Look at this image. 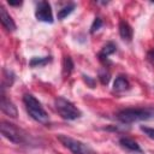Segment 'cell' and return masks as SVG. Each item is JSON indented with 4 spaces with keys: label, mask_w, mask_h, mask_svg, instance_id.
Returning a JSON list of instances; mask_svg holds the SVG:
<instances>
[{
    "label": "cell",
    "mask_w": 154,
    "mask_h": 154,
    "mask_svg": "<svg viewBox=\"0 0 154 154\" xmlns=\"http://www.w3.org/2000/svg\"><path fill=\"white\" fill-rule=\"evenodd\" d=\"M117 119L124 124L152 120L154 119V107H137V108H124L117 112Z\"/></svg>",
    "instance_id": "1"
},
{
    "label": "cell",
    "mask_w": 154,
    "mask_h": 154,
    "mask_svg": "<svg viewBox=\"0 0 154 154\" xmlns=\"http://www.w3.org/2000/svg\"><path fill=\"white\" fill-rule=\"evenodd\" d=\"M23 102L25 105V108H26V112L29 113V116L41 123V124H48L49 123V117L47 114V112L43 109L42 105L40 103V101L31 94H25L23 96Z\"/></svg>",
    "instance_id": "2"
},
{
    "label": "cell",
    "mask_w": 154,
    "mask_h": 154,
    "mask_svg": "<svg viewBox=\"0 0 154 154\" xmlns=\"http://www.w3.org/2000/svg\"><path fill=\"white\" fill-rule=\"evenodd\" d=\"M54 106L57 112L63 119L66 120H75L82 116V112L67 99L65 97H57L54 100Z\"/></svg>",
    "instance_id": "3"
},
{
    "label": "cell",
    "mask_w": 154,
    "mask_h": 154,
    "mask_svg": "<svg viewBox=\"0 0 154 154\" xmlns=\"http://www.w3.org/2000/svg\"><path fill=\"white\" fill-rule=\"evenodd\" d=\"M0 129H1L2 136L5 138H7L8 141H11L12 143L20 144V143H25L26 142V135H25V132L22 129H19L18 126H16L14 124L4 120V122H1Z\"/></svg>",
    "instance_id": "4"
},
{
    "label": "cell",
    "mask_w": 154,
    "mask_h": 154,
    "mask_svg": "<svg viewBox=\"0 0 154 154\" xmlns=\"http://www.w3.org/2000/svg\"><path fill=\"white\" fill-rule=\"evenodd\" d=\"M57 138L72 154H94L93 149L88 144H85V143H83L76 138H72V137L66 136V135H58Z\"/></svg>",
    "instance_id": "5"
},
{
    "label": "cell",
    "mask_w": 154,
    "mask_h": 154,
    "mask_svg": "<svg viewBox=\"0 0 154 154\" xmlns=\"http://www.w3.org/2000/svg\"><path fill=\"white\" fill-rule=\"evenodd\" d=\"M35 17L40 22H46V23H52L53 22V14H52V8L48 1H40L36 6L35 11Z\"/></svg>",
    "instance_id": "6"
},
{
    "label": "cell",
    "mask_w": 154,
    "mask_h": 154,
    "mask_svg": "<svg viewBox=\"0 0 154 154\" xmlns=\"http://www.w3.org/2000/svg\"><path fill=\"white\" fill-rule=\"evenodd\" d=\"M1 111H2L5 114H7V116H10V117H12V118H16V117L18 116L17 107L14 106V103H13L11 100H8V99L6 97V95L4 94V91L1 93Z\"/></svg>",
    "instance_id": "7"
},
{
    "label": "cell",
    "mask_w": 154,
    "mask_h": 154,
    "mask_svg": "<svg viewBox=\"0 0 154 154\" xmlns=\"http://www.w3.org/2000/svg\"><path fill=\"white\" fill-rule=\"evenodd\" d=\"M0 22L7 31H14L16 30V23L13 22L12 17L10 16V13L6 11V8L4 6L0 7Z\"/></svg>",
    "instance_id": "8"
},
{
    "label": "cell",
    "mask_w": 154,
    "mask_h": 154,
    "mask_svg": "<svg viewBox=\"0 0 154 154\" xmlns=\"http://www.w3.org/2000/svg\"><path fill=\"white\" fill-rule=\"evenodd\" d=\"M116 51H117V46H116V43H113V42H107V43L102 47L101 52L99 53V58H100V60H101L103 64H106V63H107V57L111 55V54H113Z\"/></svg>",
    "instance_id": "9"
},
{
    "label": "cell",
    "mask_w": 154,
    "mask_h": 154,
    "mask_svg": "<svg viewBox=\"0 0 154 154\" xmlns=\"http://www.w3.org/2000/svg\"><path fill=\"white\" fill-rule=\"evenodd\" d=\"M119 35L125 41H130L132 38V28L128 22L122 20L119 23Z\"/></svg>",
    "instance_id": "10"
},
{
    "label": "cell",
    "mask_w": 154,
    "mask_h": 154,
    "mask_svg": "<svg viewBox=\"0 0 154 154\" xmlns=\"http://www.w3.org/2000/svg\"><path fill=\"white\" fill-rule=\"evenodd\" d=\"M119 143L122 144V147L131 150V152H142V149L140 148L138 143L136 141H134L132 138H129V137H122L119 138Z\"/></svg>",
    "instance_id": "11"
},
{
    "label": "cell",
    "mask_w": 154,
    "mask_h": 154,
    "mask_svg": "<svg viewBox=\"0 0 154 154\" xmlns=\"http://www.w3.org/2000/svg\"><path fill=\"white\" fill-rule=\"evenodd\" d=\"M130 87L129 84V81L124 77V76H118L113 83V90L116 91H124V90H128Z\"/></svg>",
    "instance_id": "12"
},
{
    "label": "cell",
    "mask_w": 154,
    "mask_h": 154,
    "mask_svg": "<svg viewBox=\"0 0 154 154\" xmlns=\"http://www.w3.org/2000/svg\"><path fill=\"white\" fill-rule=\"evenodd\" d=\"M75 7H76V5L75 4H69V5H66V6H64L61 10H59V12H58V19H64V18H66L70 13H72V11L75 10Z\"/></svg>",
    "instance_id": "13"
},
{
    "label": "cell",
    "mask_w": 154,
    "mask_h": 154,
    "mask_svg": "<svg viewBox=\"0 0 154 154\" xmlns=\"http://www.w3.org/2000/svg\"><path fill=\"white\" fill-rule=\"evenodd\" d=\"M14 81V75L12 71L10 70H4V79H2V89L5 88V85L11 87L12 83Z\"/></svg>",
    "instance_id": "14"
},
{
    "label": "cell",
    "mask_w": 154,
    "mask_h": 154,
    "mask_svg": "<svg viewBox=\"0 0 154 154\" xmlns=\"http://www.w3.org/2000/svg\"><path fill=\"white\" fill-rule=\"evenodd\" d=\"M49 61H51V57H43V58H37V57H35V58H32V59L30 60L29 65L32 66V67H35V66H43V65H46V64L49 63Z\"/></svg>",
    "instance_id": "15"
},
{
    "label": "cell",
    "mask_w": 154,
    "mask_h": 154,
    "mask_svg": "<svg viewBox=\"0 0 154 154\" xmlns=\"http://www.w3.org/2000/svg\"><path fill=\"white\" fill-rule=\"evenodd\" d=\"M63 67H64V69H63V70H64V75H65V76H69V75L71 73L72 69H73V63H72V60H71L70 57H65V58H64Z\"/></svg>",
    "instance_id": "16"
},
{
    "label": "cell",
    "mask_w": 154,
    "mask_h": 154,
    "mask_svg": "<svg viewBox=\"0 0 154 154\" xmlns=\"http://www.w3.org/2000/svg\"><path fill=\"white\" fill-rule=\"evenodd\" d=\"M99 79L101 81L102 84H107V83L109 82V79H111V75H109V72H108L106 69L100 70V72H99Z\"/></svg>",
    "instance_id": "17"
},
{
    "label": "cell",
    "mask_w": 154,
    "mask_h": 154,
    "mask_svg": "<svg viewBox=\"0 0 154 154\" xmlns=\"http://www.w3.org/2000/svg\"><path fill=\"white\" fill-rule=\"evenodd\" d=\"M141 131L144 132V135H147L149 138L154 140V128H149V126H141Z\"/></svg>",
    "instance_id": "18"
},
{
    "label": "cell",
    "mask_w": 154,
    "mask_h": 154,
    "mask_svg": "<svg viewBox=\"0 0 154 154\" xmlns=\"http://www.w3.org/2000/svg\"><path fill=\"white\" fill-rule=\"evenodd\" d=\"M101 25H102V20L100 18H95L93 22V25L90 28V32H95L96 30H99L101 28Z\"/></svg>",
    "instance_id": "19"
},
{
    "label": "cell",
    "mask_w": 154,
    "mask_h": 154,
    "mask_svg": "<svg viewBox=\"0 0 154 154\" xmlns=\"http://www.w3.org/2000/svg\"><path fill=\"white\" fill-rule=\"evenodd\" d=\"M147 60L152 65H154V48H152V49L148 51V53H147Z\"/></svg>",
    "instance_id": "20"
},
{
    "label": "cell",
    "mask_w": 154,
    "mask_h": 154,
    "mask_svg": "<svg viewBox=\"0 0 154 154\" xmlns=\"http://www.w3.org/2000/svg\"><path fill=\"white\" fill-rule=\"evenodd\" d=\"M83 77H84V81L89 83L90 88H94V79H91V78H90L89 76H83Z\"/></svg>",
    "instance_id": "21"
},
{
    "label": "cell",
    "mask_w": 154,
    "mask_h": 154,
    "mask_svg": "<svg viewBox=\"0 0 154 154\" xmlns=\"http://www.w3.org/2000/svg\"><path fill=\"white\" fill-rule=\"evenodd\" d=\"M8 4L11 6H19V5H22V1H11V0H8Z\"/></svg>",
    "instance_id": "22"
}]
</instances>
